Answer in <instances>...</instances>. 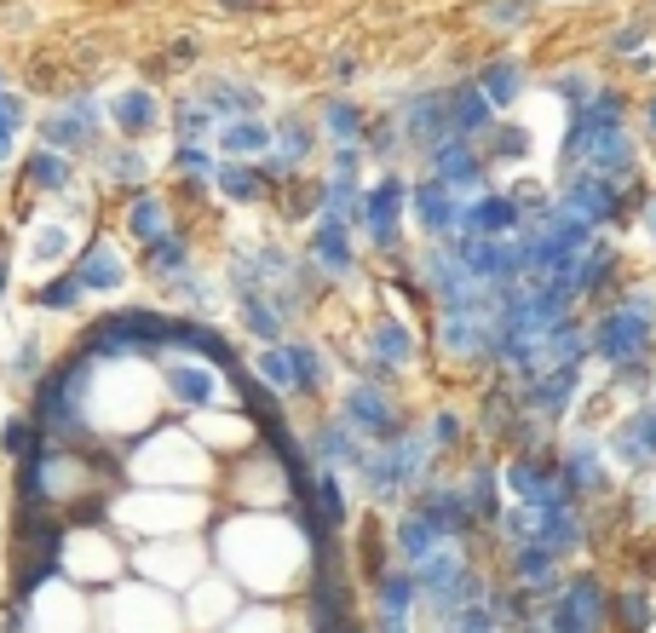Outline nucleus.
Masks as SVG:
<instances>
[{
	"label": "nucleus",
	"instance_id": "f257e3e1",
	"mask_svg": "<svg viewBox=\"0 0 656 633\" xmlns=\"http://www.w3.org/2000/svg\"><path fill=\"white\" fill-rule=\"evenodd\" d=\"M656 346V288L622 294V300L599 311V323L587 334V352L599 357L605 369H633V363H651Z\"/></svg>",
	"mask_w": 656,
	"mask_h": 633
},
{
	"label": "nucleus",
	"instance_id": "f03ea898",
	"mask_svg": "<svg viewBox=\"0 0 656 633\" xmlns=\"http://www.w3.org/2000/svg\"><path fill=\"white\" fill-rule=\"evenodd\" d=\"M426 455H432V449H426L421 438H392V444L369 449V455H363V467H357V478H363L369 501H375V507H392V501H403V490H415V484H421Z\"/></svg>",
	"mask_w": 656,
	"mask_h": 633
},
{
	"label": "nucleus",
	"instance_id": "7ed1b4c3",
	"mask_svg": "<svg viewBox=\"0 0 656 633\" xmlns=\"http://www.w3.org/2000/svg\"><path fill=\"white\" fill-rule=\"evenodd\" d=\"M605 610L610 593L599 576H570L553 587V599L541 605V633H605Z\"/></svg>",
	"mask_w": 656,
	"mask_h": 633
},
{
	"label": "nucleus",
	"instance_id": "20e7f679",
	"mask_svg": "<svg viewBox=\"0 0 656 633\" xmlns=\"http://www.w3.org/2000/svg\"><path fill=\"white\" fill-rule=\"evenodd\" d=\"M156 386H162V398L173 403V409H185V415L236 409V403H225V392H219V369L196 363V357H156Z\"/></svg>",
	"mask_w": 656,
	"mask_h": 633
},
{
	"label": "nucleus",
	"instance_id": "39448f33",
	"mask_svg": "<svg viewBox=\"0 0 656 633\" xmlns=\"http://www.w3.org/2000/svg\"><path fill=\"white\" fill-rule=\"evenodd\" d=\"M334 415L352 426L363 444H369V438H375V444H392V438H403L398 403H392V392H386V386H375V380H357V386H346Z\"/></svg>",
	"mask_w": 656,
	"mask_h": 633
},
{
	"label": "nucleus",
	"instance_id": "423d86ee",
	"mask_svg": "<svg viewBox=\"0 0 656 633\" xmlns=\"http://www.w3.org/2000/svg\"><path fill=\"white\" fill-rule=\"evenodd\" d=\"M403 202H409V185H403V173H386L375 185L363 190V208H357V225L369 231V248L380 254H392L403 236Z\"/></svg>",
	"mask_w": 656,
	"mask_h": 633
},
{
	"label": "nucleus",
	"instance_id": "0eeeda50",
	"mask_svg": "<svg viewBox=\"0 0 656 633\" xmlns=\"http://www.w3.org/2000/svg\"><path fill=\"white\" fill-rule=\"evenodd\" d=\"M98 98L93 93H75L64 110H52L41 121V150H58V156H81V150H98Z\"/></svg>",
	"mask_w": 656,
	"mask_h": 633
},
{
	"label": "nucleus",
	"instance_id": "6e6552de",
	"mask_svg": "<svg viewBox=\"0 0 656 633\" xmlns=\"http://www.w3.org/2000/svg\"><path fill=\"white\" fill-rule=\"evenodd\" d=\"M392 121H398V133H403V150H421V156H432L438 144L455 139V133H449V104H444L438 87L409 93V98H403V110Z\"/></svg>",
	"mask_w": 656,
	"mask_h": 633
},
{
	"label": "nucleus",
	"instance_id": "1a4fd4ad",
	"mask_svg": "<svg viewBox=\"0 0 656 633\" xmlns=\"http://www.w3.org/2000/svg\"><path fill=\"white\" fill-rule=\"evenodd\" d=\"M426 167H432L426 179H438L455 202H472V196H484V190H490V162H484L472 144H461V139L438 144V150L426 156Z\"/></svg>",
	"mask_w": 656,
	"mask_h": 633
},
{
	"label": "nucleus",
	"instance_id": "9d476101",
	"mask_svg": "<svg viewBox=\"0 0 656 633\" xmlns=\"http://www.w3.org/2000/svg\"><path fill=\"white\" fill-rule=\"evenodd\" d=\"M518 225H524V213H518L513 190H484V196L461 202V225H455V236H478V242H513Z\"/></svg>",
	"mask_w": 656,
	"mask_h": 633
},
{
	"label": "nucleus",
	"instance_id": "9b49d317",
	"mask_svg": "<svg viewBox=\"0 0 656 633\" xmlns=\"http://www.w3.org/2000/svg\"><path fill=\"white\" fill-rule=\"evenodd\" d=\"M305 265L311 271H323L328 282H340V277H352L357 271V242H352V225L346 219H328V213H317L311 219V236H305Z\"/></svg>",
	"mask_w": 656,
	"mask_h": 633
},
{
	"label": "nucleus",
	"instance_id": "f8f14e48",
	"mask_svg": "<svg viewBox=\"0 0 656 633\" xmlns=\"http://www.w3.org/2000/svg\"><path fill=\"white\" fill-rule=\"evenodd\" d=\"M605 455L616 461V467H628V472L656 467V403H633L628 415H622V426L610 432Z\"/></svg>",
	"mask_w": 656,
	"mask_h": 633
},
{
	"label": "nucleus",
	"instance_id": "ddd939ff",
	"mask_svg": "<svg viewBox=\"0 0 656 633\" xmlns=\"http://www.w3.org/2000/svg\"><path fill=\"white\" fill-rule=\"evenodd\" d=\"M403 219H415L426 242H455V225H461V202H455V196L438 185V179H421V185H409Z\"/></svg>",
	"mask_w": 656,
	"mask_h": 633
},
{
	"label": "nucleus",
	"instance_id": "4468645a",
	"mask_svg": "<svg viewBox=\"0 0 656 633\" xmlns=\"http://www.w3.org/2000/svg\"><path fill=\"white\" fill-rule=\"evenodd\" d=\"M409 513L421 518V524H426V530H432L438 541H467L472 530H478L455 484H426V490L415 495V507H409Z\"/></svg>",
	"mask_w": 656,
	"mask_h": 633
},
{
	"label": "nucleus",
	"instance_id": "2eb2a0df",
	"mask_svg": "<svg viewBox=\"0 0 656 633\" xmlns=\"http://www.w3.org/2000/svg\"><path fill=\"white\" fill-rule=\"evenodd\" d=\"M70 277L81 282V294H116L121 282H127V254H121L110 236H93V242L75 254Z\"/></svg>",
	"mask_w": 656,
	"mask_h": 633
},
{
	"label": "nucleus",
	"instance_id": "dca6fc26",
	"mask_svg": "<svg viewBox=\"0 0 656 633\" xmlns=\"http://www.w3.org/2000/svg\"><path fill=\"white\" fill-rule=\"evenodd\" d=\"M110 121H116L121 144H139V139H150V133H162L167 110L150 87H121V93L110 98Z\"/></svg>",
	"mask_w": 656,
	"mask_h": 633
},
{
	"label": "nucleus",
	"instance_id": "f3484780",
	"mask_svg": "<svg viewBox=\"0 0 656 633\" xmlns=\"http://www.w3.org/2000/svg\"><path fill=\"white\" fill-rule=\"evenodd\" d=\"M444 104H449V133L461 144H478L490 139V127H495V110L484 104V93L472 87V81H461V87H444Z\"/></svg>",
	"mask_w": 656,
	"mask_h": 633
},
{
	"label": "nucleus",
	"instance_id": "a211bd4d",
	"mask_svg": "<svg viewBox=\"0 0 656 633\" xmlns=\"http://www.w3.org/2000/svg\"><path fill=\"white\" fill-rule=\"evenodd\" d=\"M213 150H219L225 162H265V156H271V121H259V116L219 121V127H213Z\"/></svg>",
	"mask_w": 656,
	"mask_h": 633
},
{
	"label": "nucleus",
	"instance_id": "6ab92c4d",
	"mask_svg": "<svg viewBox=\"0 0 656 633\" xmlns=\"http://www.w3.org/2000/svg\"><path fill=\"white\" fill-rule=\"evenodd\" d=\"M121 225H127V236L133 242H156V236L173 231V202H167L162 190H133V202H127V213H121Z\"/></svg>",
	"mask_w": 656,
	"mask_h": 633
},
{
	"label": "nucleus",
	"instance_id": "aec40b11",
	"mask_svg": "<svg viewBox=\"0 0 656 633\" xmlns=\"http://www.w3.org/2000/svg\"><path fill=\"white\" fill-rule=\"evenodd\" d=\"M363 357H375L380 369H403V363H415V334H409V323L403 317H375V329H369V352Z\"/></svg>",
	"mask_w": 656,
	"mask_h": 633
},
{
	"label": "nucleus",
	"instance_id": "412c9836",
	"mask_svg": "<svg viewBox=\"0 0 656 633\" xmlns=\"http://www.w3.org/2000/svg\"><path fill=\"white\" fill-rule=\"evenodd\" d=\"M363 455H369V444H363V438H357L340 415L323 421V432H317V461H323V472H340V467L357 472V467H363Z\"/></svg>",
	"mask_w": 656,
	"mask_h": 633
},
{
	"label": "nucleus",
	"instance_id": "4be33fe9",
	"mask_svg": "<svg viewBox=\"0 0 656 633\" xmlns=\"http://www.w3.org/2000/svg\"><path fill=\"white\" fill-rule=\"evenodd\" d=\"M144 271H150L156 282H167V288H173L179 277H190V271H196V259H190V242H185L179 231H167V236H156V242H144Z\"/></svg>",
	"mask_w": 656,
	"mask_h": 633
},
{
	"label": "nucleus",
	"instance_id": "5701e85b",
	"mask_svg": "<svg viewBox=\"0 0 656 633\" xmlns=\"http://www.w3.org/2000/svg\"><path fill=\"white\" fill-rule=\"evenodd\" d=\"M478 93H484V104L490 110H507V104H518L524 98V64L518 58H490L484 70H478V81H472Z\"/></svg>",
	"mask_w": 656,
	"mask_h": 633
},
{
	"label": "nucleus",
	"instance_id": "b1692460",
	"mask_svg": "<svg viewBox=\"0 0 656 633\" xmlns=\"http://www.w3.org/2000/svg\"><path fill=\"white\" fill-rule=\"evenodd\" d=\"M461 501H467L472 524H495V518L507 513V507H501V472L478 461V467L467 472V484H461Z\"/></svg>",
	"mask_w": 656,
	"mask_h": 633
},
{
	"label": "nucleus",
	"instance_id": "393cba45",
	"mask_svg": "<svg viewBox=\"0 0 656 633\" xmlns=\"http://www.w3.org/2000/svg\"><path fill=\"white\" fill-rule=\"evenodd\" d=\"M651 622H656V605H651V593H645V587H616V593H610L605 628H616V633H651Z\"/></svg>",
	"mask_w": 656,
	"mask_h": 633
},
{
	"label": "nucleus",
	"instance_id": "a878e982",
	"mask_svg": "<svg viewBox=\"0 0 656 633\" xmlns=\"http://www.w3.org/2000/svg\"><path fill=\"white\" fill-rule=\"evenodd\" d=\"M363 133H369L363 104H352V98H328L323 104V139L334 144V150H352V144H363Z\"/></svg>",
	"mask_w": 656,
	"mask_h": 633
},
{
	"label": "nucleus",
	"instance_id": "bb28decb",
	"mask_svg": "<svg viewBox=\"0 0 656 633\" xmlns=\"http://www.w3.org/2000/svg\"><path fill=\"white\" fill-rule=\"evenodd\" d=\"M24 185L41 190V196H64L75 185V162L70 156H58V150H35L24 162Z\"/></svg>",
	"mask_w": 656,
	"mask_h": 633
},
{
	"label": "nucleus",
	"instance_id": "cd10ccee",
	"mask_svg": "<svg viewBox=\"0 0 656 633\" xmlns=\"http://www.w3.org/2000/svg\"><path fill=\"white\" fill-rule=\"evenodd\" d=\"M236 311H242V329L259 334L265 346H277L282 334H288V311H282L271 294H242V300H236Z\"/></svg>",
	"mask_w": 656,
	"mask_h": 633
},
{
	"label": "nucleus",
	"instance_id": "c85d7f7f",
	"mask_svg": "<svg viewBox=\"0 0 656 633\" xmlns=\"http://www.w3.org/2000/svg\"><path fill=\"white\" fill-rule=\"evenodd\" d=\"M213 190H219L225 202H259L271 185L259 179L254 162H219V167H213Z\"/></svg>",
	"mask_w": 656,
	"mask_h": 633
},
{
	"label": "nucleus",
	"instance_id": "c756f323",
	"mask_svg": "<svg viewBox=\"0 0 656 633\" xmlns=\"http://www.w3.org/2000/svg\"><path fill=\"white\" fill-rule=\"evenodd\" d=\"M323 380H328V357L317 346H288V392L294 398L323 392Z\"/></svg>",
	"mask_w": 656,
	"mask_h": 633
},
{
	"label": "nucleus",
	"instance_id": "7c9ffc66",
	"mask_svg": "<svg viewBox=\"0 0 656 633\" xmlns=\"http://www.w3.org/2000/svg\"><path fill=\"white\" fill-rule=\"evenodd\" d=\"M104 179L121 190H150V162H144L139 144H116V150H104Z\"/></svg>",
	"mask_w": 656,
	"mask_h": 633
},
{
	"label": "nucleus",
	"instance_id": "2f4dec72",
	"mask_svg": "<svg viewBox=\"0 0 656 633\" xmlns=\"http://www.w3.org/2000/svg\"><path fill=\"white\" fill-rule=\"evenodd\" d=\"M392 547H398V564H403V570H415V564H421L426 553L438 547V536H432V530H426V524H421L415 513H398V530H392Z\"/></svg>",
	"mask_w": 656,
	"mask_h": 633
},
{
	"label": "nucleus",
	"instance_id": "473e14b6",
	"mask_svg": "<svg viewBox=\"0 0 656 633\" xmlns=\"http://www.w3.org/2000/svg\"><path fill=\"white\" fill-rule=\"evenodd\" d=\"M213 127H219V121L208 116V104H202L196 93H185L179 104H173V133H179V144H208Z\"/></svg>",
	"mask_w": 656,
	"mask_h": 633
},
{
	"label": "nucleus",
	"instance_id": "72a5a7b5",
	"mask_svg": "<svg viewBox=\"0 0 656 633\" xmlns=\"http://www.w3.org/2000/svg\"><path fill=\"white\" fill-rule=\"evenodd\" d=\"M81 300H87V294H81V282L70 277V265L35 288V305H41V311H64V317H70V311H81Z\"/></svg>",
	"mask_w": 656,
	"mask_h": 633
},
{
	"label": "nucleus",
	"instance_id": "f704fd0d",
	"mask_svg": "<svg viewBox=\"0 0 656 633\" xmlns=\"http://www.w3.org/2000/svg\"><path fill=\"white\" fill-rule=\"evenodd\" d=\"M173 167H179V179H185L190 190H202V185H213L219 156H213L208 144H179V150H173Z\"/></svg>",
	"mask_w": 656,
	"mask_h": 633
},
{
	"label": "nucleus",
	"instance_id": "c9c22d12",
	"mask_svg": "<svg viewBox=\"0 0 656 633\" xmlns=\"http://www.w3.org/2000/svg\"><path fill=\"white\" fill-rule=\"evenodd\" d=\"M35 438H41V432H35L29 415H6V421H0V455H6V461H24L29 449H35Z\"/></svg>",
	"mask_w": 656,
	"mask_h": 633
},
{
	"label": "nucleus",
	"instance_id": "e433bc0d",
	"mask_svg": "<svg viewBox=\"0 0 656 633\" xmlns=\"http://www.w3.org/2000/svg\"><path fill=\"white\" fill-rule=\"evenodd\" d=\"M64 254H70V225H47V231H35V242H29V259H35V265H58Z\"/></svg>",
	"mask_w": 656,
	"mask_h": 633
},
{
	"label": "nucleus",
	"instance_id": "4c0bfd02",
	"mask_svg": "<svg viewBox=\"0 0 656 633\" xmlns=\"http://www.w3.org/2000/svg\"><path fill=\"white\" fill-rule=\"evenodd\" d=\"M254 380H259V386L288 392V346H265V352L254 357Z\"/></svg>",
	"mask_w": 656,
	"mask_h": 633
},
{
	"label": "nucleus",
	"instance_id": "58836bf2",
	"mask_svg": "<svg viewBox=\"0 0 656 633\" xmlns=\"http://www.w3.org/2000/svg\"><path fill=\"white\" fill-rule=\"evenodd\" d=\"M478 18L490 29H518V24H530V0H490Z\"/></svg>",
	"mask_w": 656,
	"mask_h": 633
},
{
	"label": "nucleus",
	"instance_id": "ea45409f",
	"mask_svg": "<svg viewBox=\"0 0 656 633\" xmlns=\"http://www.w3.org/2000/svg\"><path fill=\"white\" fill-rule=\"evenodd\" d=\"M461 444V421L449 415V409H438L432 421H426V449H455Z\"/></svg>",
	"mask_w": 656,
	"mask_h": 633
},
{
	"label": "nucleus",
	"instance_id": "a19ab883",
	"mask_svg": "<svg viewBox=\"0 0 656 633\" xmlns=\"http://www.w3.org/2000/svg\"><path fill=\"white\" fill-rule=\"evenodd\" d=\"M24 98L12 93V87H6V93H0V133H12V139H18V127H24Z\"/></svg>",
	"mask_w": 656,
	"mask_h": 633
},
{
	"label": "nucleus",
	"instance_id": "79ce46f5",
	"mask_svg": "<svg viewBox=\"0 0 656 633\" xmlns=\"http://www.w3.org/2000/svg\"><path fill=\"white\" fill-rule=\"evenodd\" d=\"M12 375H18V380H41V346H35V340H24V346H18V357H12Z\"/></svg>",
	"mask_w": 656,
	"mask_h": 633
},
{
	"label": "nucleus",
	"instance_id": "37998d69",
	"mask_svg": "<svg viewBox=\"0 0 656 633\" xmlns=\"http://www.w3.org/2000/svg\"><path fill=\"white\" fill-rule=\"evenodd\" d=\"M639 41H645V29H639V24L610 29V52H639Z\"/></svg>",
	"mask_w": 656,
	"mask_h": 633
},
{
	"label": "nucleus",
	"instance_id": "c03bdc74",
	"mask_svg": "<svg viewBox=\"0 0 656 633\" xmlns=\"http://www.w3.org/2000/svg\"><path fill=\"white\" fill-rule=\"evenodd\" d=\"M352 75H357V58H334V81H340V87H346Z\"/></svg>",
	"mask_w": 656,
	"mask_h": 633
},
{
	"label": "nucleus",
	"instance_id": "a18cd8bd",
	"mask_svg": "<svg viewBox=\"0 0 656 633\" xmlns=\"http://www.w3.org/2000/svg\"><path fill=\"white\" fill-rule=\"evenodd\" d=\"M639 127H645V139L656 144V93H651V104H645V116H639Z\"/></svg>",
	"mask_w": 656,
	"mask_h": 633
},
{
	"label": "nucleus",
	"instance_id": "49530a36",
	"mask_svg": "<svg viewBox=\"0 0 656 633\" xmlns=\"http://www.w3.org/2000/svg\"><path fill=\"white\" fill-rule=\"evenodd\" d=\"M639 213H645V236L656 242V196H645V208H639Z\"/></svg>",
	"mask_w": 656,
	"mask_h": 633
},
{
	"label": "nucleus",
	"instance_id": "de8ad7c7",
	"mask_svg": "<svg viewBox=\"0 0 656 633\" xmlns=\"http://www.w3.org/2000/svg\"><path fill=\"white\" fill-rule=\"evenodd\" d=\"M213 6H225V12H259V0H213Z\"/></svg>",
	"mask_w": 656,
	"mask_h": 633
},
{
	"label": "nucleus",
	"instance_id": "09e8293b",
	"mask_svg": "<svg viewBox=\"0 0 656 633\" xmlns=\"http://www.w3.org/2000/svg\"><path fill=\"white\" fill-rule=\"evenodd\" d=\"M6 282H12V259H6V248H0V300H6Z\"/></svg>",
	"mask_w": 656,
	"mask_h": 633
},
{
	"label": "nucleus",
	"instance_id": "8fccbe9b",
	"mask_svg": "<svg viewBox=\"0 0 656 633\" xmlns=\"http://www.w3.org/2000/svg\"><path fill=\"white\" fill-rule=\"evenodd\" d=\"M6 156H12V133H0V162H6Z\"/></svg>",
	"mask_w": 656,
	"mask_h": 633
},
{
	"label": "nucleus",
	"instance_id": "3c124183",
	"mask_svg": "<svg viewBox=\"0 0 656 633\" xmlns=\"http://www.w3.org/2000/svg\"><path fill=\"white\" fill-rule=\"evenodd\" d=\"M6 87H12V81H6V70H0V93H6Z\"/></svg>",
	"mask_w": 656,
	"mask_h": 633
}]
</instances>
